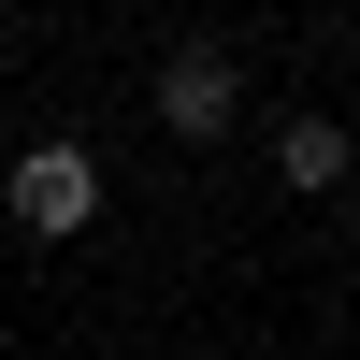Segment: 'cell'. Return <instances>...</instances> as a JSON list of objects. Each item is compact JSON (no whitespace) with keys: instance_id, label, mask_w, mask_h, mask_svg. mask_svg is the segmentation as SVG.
Wrapping results in <instances>:
<instances>
[{"instance_id":"cell-4","label":"cell","mask_w":360,"mask_h":360,"mask_svg":"<svg viewBox=\"0 0 360 360\" xmlns=\"http://www.w3.org/2000/svg\"><path fill=\"white\" fill-rule=\"evenodd\" d=\"M346 130H360V101H346Z\"/></svg>"},{"instance_id":"cell-1","label":"cell","mask_w":360,"mask_h":360,"mask_svg":"<svg viewBox=\"0 0 360 360\" xmlns=\"http://www.w3.org/2000/svg\"><path fill=\"white\" fill-rule=\"evenodd\" d=\"M0 217H15L29 245H72V231H101V159H86V144H15V173H0Z\"/></svg>"},{"instance_id":"cell-2","label":"cell","mask_w":360,"mask_h":360,"mask_svg":"<svg viewBox=\"0 0 360 360\" xmlns=\"http://www.w3.org/2000/svg\"><path fill=\"white\" fill-rule=\"evenodd\" d=\"M144 115H159L173 144H231V130H245V58H231V44H173L159 86H144Z\"/></svg>"},{"instance_id":"cell-3","label":"cell","mask_w":360,"mask_h":360,"mask_svg":"<svg viewBox=\"0 0 360 360\" xmlns=\"http://www.w3.org/2000/svg\"><path fill=\"white\" fill-rule=\"evenodd\" d=\"M274 188H303V202L360 188V130L346 115H274Z\"/></svg>"}]
</instances>
